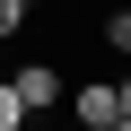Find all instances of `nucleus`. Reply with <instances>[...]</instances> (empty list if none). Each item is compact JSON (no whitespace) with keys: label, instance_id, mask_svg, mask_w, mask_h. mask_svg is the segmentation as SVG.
I'll return each mask as SVG.
<instances>
[{"label":"nucleus","instance_id":"obj_1","mask_svg":"<svg viewBox=\"0 0 131 131\" xmlns=\"http://www.w3.org/2000/svg\"><path fill=\"white\" fill-rule=\"evenodd\" d=\"M9 88L26 96V114H35V105H61V96H70V88H61V70H52V61H26V70H18Z\"/></svg>","mask_w":131,"mask_h":131},{"label":"nucleus","instance_id":"obj_2","mask_svg":"<svg viewBox=\"0 0 131 131\" xmlns=\"http://www.w3.org/2000/svg\"><path fill=\"white\" fill-rule=\"evenodd\" d=\"M70 114H79V131H114V122H122L114 88H79V96H70Z\"/></svg>","mask_w":131,"mask_h":131},{"label":"nucleus","instance_id":"obj_3","mask_svg":"<svg viewBox=\"0 0 131 131\" xmlns=\"http://www.w3.org/2000/svg\"><path fill=\"white\" fill-rule=\"evenodd\" d=\"M96 44H105V52H131V9H114V18L96 26Z\"/></svg>","mask_w":131,"mask_h":131},{"label":"nucleus","instance_id":"obj_4","mask_svg":"<svg viewBox=\"0 0 131 131\" xmlns=\"http://www.w3.org/2000/svg\"><path fill=\"white\" fill-rule=\"evenodd\" d=\"M18 122H26V96H18L9 79H0V131H18Z\"/></svg>","mask_w":131,"mask_h":131},{"label":"nucleus","instance_id":"obj_5","mask_svg":"<svg viewBox=\"0 0 131 131\" xmlns=\"http://www.w3.org/2000/svg\"><path fill=\"white\" fill-rule=\"evenodd\" d=\"M18 18H26V0H0V35H18Z\"/></svg>","mask_w":131,"mask_h":131},{"label":"nucleus","instance_id":"obj_6","mask_svg":"<svg viewBox=\"0 0 131 131\" xmlns=\"http://www.w3.org/2000/svg\"><path fill=\"white\" fill-rule=\"evenodd\" d=\"M114 105H122V122H114V131H131V79H122V88H114Z\"/></svg>","mask_w":131,"mask_h":131},{"label":"nucleus","instance_id":"obj_7","mask_svg":"<svg viewBox=\"0 0 131 131\" xmlns=\"http://www.w3.org/2000/svg\"><path fill=\"white\" fill-rule=\"evenodd\" d=\"M26 9H44V0H26Z\"/></svg>","mask_w":131,"mask_h":131}]
</instances>
